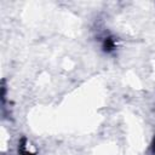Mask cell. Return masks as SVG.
<instances>
[{
    "instance_id": "1",
    "label": "cell",
    "mask_w": 155,
    "mask_h": 155,
    "mask_svg": "<svg viewBox=\"0 0 155 155\" xmlns=\"http://www.w3.org/2000/svg\"><path fill=\"white\" fill-rule=\"evenodd\" d=\"M23 155H31V154H29L28 151H25V153H23Z\"/></svg>"
}]
</instances>
